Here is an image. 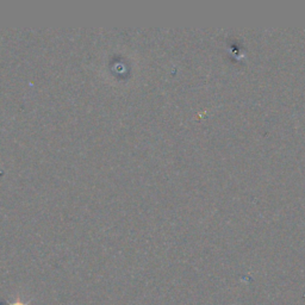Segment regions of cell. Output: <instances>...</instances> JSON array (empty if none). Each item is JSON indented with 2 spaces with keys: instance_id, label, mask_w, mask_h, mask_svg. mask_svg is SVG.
<instances>
[{
  "instance_id": "cell-1",
  "label": "cell",
  "mask_w": 305,
  "mask_h": 305,
  "mask_svg": "<svg viewBox=\"0 0 305 305\" xmlns=\"http://www.w3.org/2000/svg\"><path fill=\"white\" fill-rule=\"evenodd\" d=\"M29 303H30V302H26V303H24V302H23L22 299L17 298L16 301L12 302V303H8V305H29Z\"/></svg>"
}]
</instances>
